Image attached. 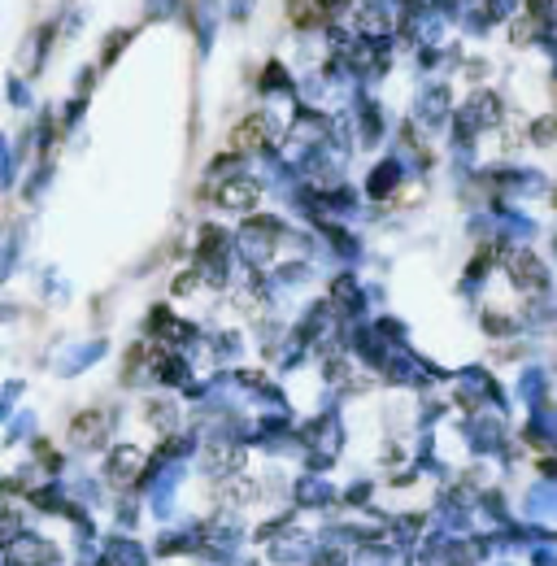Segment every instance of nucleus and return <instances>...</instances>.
Instances as JSON below:
<instances>
[{"mask_svg": "<svg viewBox=\"0 0 557 566\" xmlns=\"http://www.w3.org/2000/svg\"><path fill=\"white\" fill-rule=\"evenodd\" d=\"M261 136H266V122H261V118H249L244 127H236V149H257Z\"/></svg>", "mask_w": 557, "mask_h": 566, "instance_id": "f03ea898", "label": "nucleus"}, {"mask_svg": "<svg viewBox=\"0 0 557 566\" xmlns=\"http://www.w3.org/2000/svg\"><path fill=\"white\" fill-rule=\"evenodd\" d=\"M97 423H101V414H79L74 418V440L79 445H97Z\"/></svg>", "mask_w": 557, "mask_h": 566, "instance_id": "7ed1b4c3", "label": "nucleus"}, {"mask_svg": "<svg viewBox=\"0 0 557 566\" xmlns=\"http://www.w3.org/2000/svg\"><path fill=\"white\" fill-rule=\"evenodd\" d=\"M253 197H257V188H227V192H222L227 205H249Z\"/></svg>", "mask_w": 557, "mask_h": 566, "instance_id": "20e7f679", "label": "nucleus"}, {"mask_svg": "<svg viewBox=\"0 0 557 566\" xmlns=\"http://www.w3.org/2000/svg\"><path fill=\"white\" fill-rule=\"evenodd\" d=\"M509 275L522 283H531V288H545V270H540V261L531 258V253H509Z\"/></svg>", "mask_w": 557, "mask_h": 566, "instance_id": "f257e3e1", "label": "nucleus"}, {"mask_svg": "<svg viewBox=\"0 0 557 566\" xmlns=\"http://www.w3.org/2000/svg\"><path fill=\"white\" fill-rule=\"evenodd\" d=\"M553 201H557V197H553Z\"/></svg>", "mask_w": 557, "mask_h": 566, "instance_id": "39448f33", "label": "nucleus"}]
</instances>
